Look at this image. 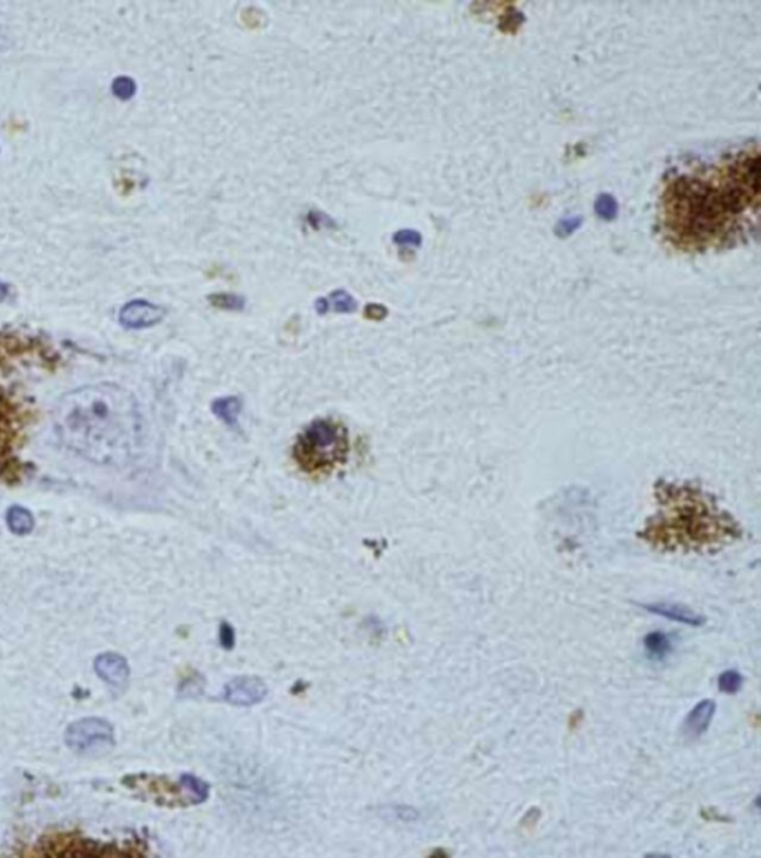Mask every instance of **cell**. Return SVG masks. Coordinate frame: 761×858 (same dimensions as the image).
Returning <instances> with one entry per match:
<instances>
[{"label":"cell","mask_w":761,"mask_h":858,"mask_svg":"<svg viewBox=\"0 0 761 858\" xmlns=\"http://www.w3.org/2000/svg\"><path fill=\"white\" fill-rule=\"evenodd\" d=\"M314 306H315V311H317L320 316H325V314H328V313H329V304H328V298H318V299L315 301Z\"/></svg>","instance_id":"obj_23"},{"label":"cell","mask_w":761,"mask_h":858,"mask_svg":"<svg viewBox=\"0 0 761 858\" xmlns=\"http://www.w3.org/2000/svg\"><path fill=\"white\" fill-rule=\"evenodd\" d=\"M717 711V705L714 701L711 699H703L701 702L696 704V707L689 712L684 724H683V732L687 738L696 739L702 736L708 727L716 716Z\"/></svg>","instance_id":"obj_10"},{"label":"cell","mask_w":761,"mask_h":858,"mask_svg":"<svg viewBox=\"0 0 761 858\" xmlns=\"http://www.w3.org/2000/svg\"><path fill=\"white\" fill-rule=\"evenodd\" d=\"M644 647L647 653L653 659H665L672 652V640L662 631H654L644 638Z\"/></svg>","instance_id":"obj_13"},{"label":"cell","mask_w":761,"mask_h":858,"mask_svg":"<svg viewBox=\"0 0 761 858\" xmlns=\"http://www.w3.org/2000/svg\"><path fill=\"white\" fill-rule=\"evenodd\" d=\"M166 314V309L161 305L146 299H133L122 306L118 318L124 328L140 331L158 325L164 320Z\"/></svg>","instance_id":"obj_6"},{"label":"cell","mask_w":761,"mask_h":858,"mask_svg":"<svg viewBox=\"0 0 761 858\" xmlns=\"http://www.w3.org/2000/svg\"><path fill=\"white\" fill-rule=\"evenodd\" d=\"M393 242L400 247H419L423 245V235L415 230H400L394 232Z\"/></svg>","instance_id":"obj_19"},{"label":"cell","mask_w":761,"mask_h":858,"mask_svg":"<svg viewBox=\"0 0 761 858\" xmlns=\"http://www.w3.org/2000/svg\"><path fill=\"white\" fill-rule=\"evenodd\" d=\"M241 411L242 400L239 396L219 397L212 403V412L231 429H238V417Z\"/></svg>","instance_id":"obj_11"},{"label":"cell","mask_w":761,"mask_h":858,"mask_svg":"<svg viewBox=\"0 0 761 858\" xmlns=\"http://www.w3.org/2000/svg\"><path fill=\"white\" fill-rule=\"evenodd\" d=\"M53 421L61 444L94 464L119 467L140 456L143 415L133 393L118 384H91L66 393Z\"/></svg>","instance_id":"obj_2"},{"label":"cell","mask_w":761,"mask_h":858,"mask_svg":"<svg viewBox=\"0 0 761 858\" xmlns=\"http://www.w3.org/2000/svg\"><path fill=\"white\" fill-rule=\"evenodd\" d=\"M641 607H644V610H647V611L657 614V616H662V618L674 621V622L684 623V625L701 626L705 623V616H702V614L698 611H694L691 607H687L683 604L650 603V604H642Z\"/></svg>","instance_id":"obj_9"},{"label":"cell","mask_w":761,"mask_h":858,"mask_svg":"<svg viewBox=\"0 0 761 858\" xmlns=\"http://www.w3.org/2000/svg\"><path fill=\"white\" fill-rule=\"evenodd\" d=\"M758 210L760 151L754 144L672 170L659 197V230L683 252L732 247L757 230Z\"/></svg>","instance_id":"obj_1"},{"label":"cell","mask_w":761,"mask_h":858,"mask_svg":"<svg viewBox=\"0 0 761 858\" xmlns=\"http://www.w3.org/2000/svg\"><path fill=\"white\" fill-rule=\"evenodd\" d=\"M95 671L106 683L121 687L128 682L129 668L126 660L117 653H103L95 659Z\"/></svg>","instance_id":"obj_8"},{"label":"cell","mask_w":761,"mask_h":858,"mask_svg":"<svg viewBox=\"0 0 761 858\" xmlns=\"http://www.w3.org/2000/svg\"><path fill=\"white\" fill-rule=\"evenodd\" d=\"M328 304H329V311L333 310L335 313H342V314L354 313L359 309L357 301H355L354 296L350 295L344 289L333 290V292L328 296Z\"/></svg>","instance_id":"obj_14"},{"label":"cell","mask_w":761,"mask_h":858,"mask_svg":"<svg viewBox=\"0 0 761 858\" xmlns=\"http://www.w3.org/2000/svg\"><path fill=\"white\" fill-rule=\"evenodd\" d=\"M207 299L217 310L242 311L246 309V298H242L235 294H213V295H210Z\"/></svg>","instance_id":"obj_15"},{"label":"cell","mask_w":761,"mask_h":858,"mask_svg":"<svg viewBox=\"0 0 761 858\" xmlns=\"http://www.w3.org/2000/svg\"><path fill=\"white\" fill-rule=\"evenodd\" d=\"M742 685H743V677L740 672H738L735 670L724 671L718 677V689L723 693L735 695L742 689Z\"/></svg>","instance_id":"obj_18"},{"label":"cell","mask_w":761,"mask_h":858,"mask_svg":"<svg viewBox=\"0 0 761 858\" xmlns=\"http://www.w3.org/2000/svg\"><path fill=\"white\" fill-rule=\"evenodd\" d=\"M11 295V286L0 280V302H4Z\"/></svg>","instance_id":"obj_24"},{"label":"cell","mask_w":761,"mask_h":858,"mask_svg":"<svg viewBox=\"0 0 761 858\" xmlns=\"http://www.w3.org/2000/svg\"><path fill=\"white\" fill-rule=\"evenodd\" d=\"M219 638H220V644H222L223 649H228V650H230V649H232V647H234V643H235L234 628H232L231 625H228V623H222V626H220V634H219Z\"/></svg>","instance_id":"obj_22"},{"label":"cell","mask_w":761,"mask_h":858,"mask_svg":"<svg viewBox=\"0 0 761 858\" xmlns=\"http://www.w3.org/2000/svg\"><path fill=\"white\" fill-rule=\"evenodd\" d=\"M595 212L604 220H612L619 213V204L610 193H601L595 203Z\"/></svg>","instance_id":"obj_17"},{"label":"cell","mask_w":761,"mask_h":858,"mask_svg":"<svg viewBox=\"0 0 761 858\" xmlns=\"http://www.w3.org/2000/svg\"><path fill=\"white\" fill-rule=\"evenodd\" d=\"M683 501H669L653 524L644 531V539L652 546L675 550H703L725 545L738 537L736 524L720 512L716 505L703 500L699 491L678 490Z\"/></svg>","instance_id":"obj_3"},{"label":"cell","mask_w":761,"mask_h":858,"mask_svg":"<svg viewBox=\"0 0 761 858\" xmlns=\"http://www.w3.org/2000/svg\"><path fill=\"white\" fill-rule=\"evenodd\" d=\"M268 695V687L257 677H237L225 686L223 699L232 705L250 707L262 702Z\"/></svg>","instance_id":"obj_7"},{"label":"cell","mask_w":761,"mask_h":858,"mask_svg":"<svg viewBox=\"0 0 761 858\" xmlns=\"http://www.w3.org/2000/svg\"><path fill=\"white\" fill-rule=\"evenodd\" d=\"M581 222H583V220H581V218H578V216H576V218H566V219H562V220L558 223V226H556V234H558V235H561V237H566V235H570V234H573V232H574V231L578 228V226L581 225Z\"/></svg>","instance_id":"obj_20"},{"label":"cell","mask_w":761,"mask_h":858,"mask_svg":"<svg viewBox=\"0 0 761 858\" xmlns=\"http://www.w3.org/2000/svg\"><path fill=\"white\" fill-rule=\"evenodd\" d=\"M350 433L336 418H315L296 438L293 460L306 475H326L345 464L350 454Z\"/></svg>","instance_id":"obj_4"},{"label":"cell","mask_w":761,"mask_h":858,"mask_svg":"<svg viewBox=\"0 0 761 858\" xmlns=\"http://www.w3.org/2000/svg\"><path fill=\"white\" fill-rule=\"evenodd\" d=\"M137 92V84L133 77L129 76H118L113 79L112 82V94L117 97V99L126 102L131 100L133 97Z\"/></svg>","instance_id":"obj_16"},{"label":"cell","mask_w":761,"mask_h":858,"mask_svg":"<svg viewBox=\"0 0 761 858\" xmlns=\"http://www.w3.org/2000/svg\"><path fill=\"white\" fill-rule=\"evenodd\" d=\"M68 747L79 754H99L113 746L112 726L102 719H84L70 724L64 735Z\"/></svg>","instance_id":"obj_5"},{"label":"cell","mask_w":761,"mask_h":858,"mask_svg":"<svg viewBox=\"0 0 761 858\" xmlns=\"http://www.w3.org/2000/svg\"><path fill=\"white\" fill-rule=\"evenodd\" d=\"M6 524L17 536H27L35 528V518L23 506H12L6 513Z\"/></svg>","instance_id":"obj_12"},{"label":"cell","mask_w":761,"mask_h":858,"mask_svg":"<svg viewBox=\"0 0 761 858\" xmlns=\"http://www.w3.org/2000/svg\"><path fill=\"white\" fill-rule=\"evenodd\" d=\"M388 316V310L381 304H367L365 309V317L374 321H381Z\"/></svg>","instance_id":"obj_21"}]
</instances>
